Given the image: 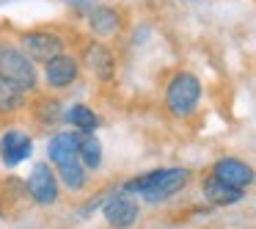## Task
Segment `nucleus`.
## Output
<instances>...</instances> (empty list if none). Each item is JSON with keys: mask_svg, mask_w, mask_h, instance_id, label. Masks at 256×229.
Wrapping results in <instances>:
<instances>
[{"mask_svg": "<svg viewBox=\"0 0 256 229\" xmlns=\"http://www.w3.org/2000/svg\"><path fill=\"white\" fill-rule=\"evenodd\" d=\"M25 47H28V53L34 58H42V61H52V58H58V56H64V42H61V36H56V34H44V31H36V34H28L25 36Z\"/></svg>", "mask_w": 256, "mask_h": 229, "instance_id": "nucleus-8", "label": "nucleus"}, {"mask_svg": "<svg viewBox=\"0 0 256 229\" xmlns=\"http://www.w3.org/2000/svg\"><path fill=\"white\" fill-rule=\"evenodd\" d=\"M204 196H206V201H212V204L226 207V204H237V201L242 199V190L232 188V185H226V182H220V179L212 174V177L204 179Z\"/></svg>", "mask_w": 256, "mask_h": 229, "instance_id": "nucleus-11", "label": "nucleus"}, {"mask_svg": "<svg viewBox=\"0 0 256 229\" xmlns=\"http://www.w3.org/2000/svg\"><path fill=\"white\" fill-rule=\"evenodd\" d=\"M66 119L69 124H72V127H78L80 133H94L96 130V124H100V119H96V113L91 111L88 105H72L66 111Z\"/></svg>", "mask_w": 256, "mask_h": 229, "instance_id": "nucleus-13", "label": "nucleus"}, {"mask_svg": "<svg viewBox=\"0 0 256 229\" xmlns=\"http://www.w3.org/2000/svg\"><path fill=\"white\" fill-rule=\"evenodd\" d=\"M188 185V171L184 168H157V171H146L140 177L130 179L124 185L127 193H138L146 201H166L168 196L179 193Z\"/></svg>", "mask_w": 256, "mask_h": 229, "instance_id": "nucleus-2", "label": "nucleus"}, {"mask_svg": "<svg viewBox=\"0 0 256 229\" xmlns=\"http://www.w3.org/2000/svg\"><path fill=\"white\" fill-rule=\"evenodd\" d=\"M34 152V141L22 133V130H8L0 138V160L6 166H20L22 160H28Z\"/></svg>", "mask_w": 256, "mask_h": 229, "instance_id": "nucleus-6", "label": "nucleus"}, {"mask_svg": "<svg viewBox=\"0 0 256 229\" xmlns=\"http://www.w3.org/2000/svg\"><path fill=\"white\" fill-rule=\"evenodd\" d=\"M0 215H3V210H0Z\"/></svg>", "mask_w": 256, "mask_h": 229, "instance_id": "nucleus-17", "label": "nucleus"}, {"mask_svg": "<svg viewBox=\"0 0 256 229\" xmlns=\"http://www.w3.org/2000/svg\"><path fill=\"white\" fill-rule=\"evenodd\" d=\"M212 174H215L220 182L232 185V188H240V190L254 182V168H250L248 163L237 160V157H223V160H218L215 168H212Z\"/></svg>", "mask_w": 256, "mask_h": 229, "instance_id": "nucleus-7", "label": "nucleus"}, {"mask_svg": "<svg viewBox=\"0 0 256 229\" xmlns=\"http://www.w3.org/2000/svg\"><path fill=\"white\" fill-rule=\"evenodd\" d=\"M0 78L17 83L22 91L36 86V69L25 53H20L12 45H0Z\"/></svg>", "mask_w": 256, "mask_h": 229, "instance_id": "nucleus-4", "label": "nucleus"}, {"mask_svg": "<svg viewBox=\"0 0 256 229\" xmlns=\"http://www.w3.org/2000/svg\"><path fill=\"white\" fill-rule=\"evenodd\" d=\"M105 218L110 226L116 229H127L135 223V218H138V204H135L132 199H127V196H110V199L105 201Z\"/></svg>", "mask_w": 256, "mask_h": 229, "instance_id": "nucleus-9", "label": "nucleus"}, {"mask_svg": "<svg viewBox=\"0 0 256 229\" xmlns=\"http://www.w3.org/2000/svg\"><path fill=\"white\" fill-rule=\"evenodd\" d=\"M50 160L58 166V174H61L64 185L72 190H80L86 185V168L83 160H80V135L78 133H58L52 135L50 146Z\"/></svg>", "mask_w": 256, "mask_h": 229, "instance_id": "nucleus-1", "label": "nucleus"}, {"mask_svg": "<svg viewBox=\"0 0 256 229\" xmlns=\"http://www.w3.org/2000/svg\"><path fill=\"white\" fill-rule=\"evenodd\" d=\"M22 97H25V91L20 89L17 83H12V80H6V78H0V113L17 111V108L22 105Z\"/></svg>", "mask_w": 256, "mask_h": 229, "instance_id": "nucleus-15", "label": "nucleus"}, {"mask_svg": "<svg viewBox=\"0 0 256 229\" xmlns=\"http://www.w3.org/2000/svg\"><path fill=\"white\" fill-rule=\"evenodd\" d=\"M28 193H30V199L39 201V204H56V199H58V179H56V174L50 171V166L39 163V166L30 171Z\"/></svg>", "mask_w": 256, "mask_h": 229, "instance_id": "nucleus-5", "label": "nucleus"}, {"mask_svg": "<svg viewBox=\"0 0 256 229\" xmlns=\"http://www.w3.org/2000/svg\"><path fill=\"white\" fill-rule=\"evenodd\" d=\"M88 64H91V69H94L102 80L113 75V56L108 53L105 45H94V47H91V50H88Z\"/></svg>", "mask_w": 256, "mask_h": 229, "instance_id": "nucleus-16", "label": "nucleus"}, {"mask_svg": "<svg viewBox=\"0 0 256 229\" xmlns=\"http://www.w3.org/2000/svg\"><path fill=\"white\" fill-rule=\"evenodd\" d=\"M118 14L113 12V9H108V6H100V9H94L91 12V17H88V25H91V31H94L96 36H113L118 31Z\"/></svg>", "mask_w": 256, "mask_h": 229, "instance_id": "nucleus-12", "label": "nucleus"}, {"mask_svg": "<svg viewBox=\"0 0 256 229\" xmlns=\"http://www.w3.org/2000/svg\"><path fill=\"white\" fill-rule=\"evenodd\" d=\"M44 75H47V83L50 86L64 89V86L74 83V78H78V61L72 56H58L44 64Z\"/></svg>", "mask_w": 256, "mask_h": 229, "instance_id": "nucleus-10", "label": "nucleus"}, {"mask_svg": "<svg viewBox=\"0 0 256 229\" xmlns=\"http://www.w3.org/2000/svg\"><path fill=\"white\" fill-rule=\"evenodd\" d=\"M198 97H201V83L196 75L190 72H179L171 78L166 91V105L174 116H188L193 113V108L198 105Z\"/></svg>", "mask_w": 256, "mask_h": 229, "instance_id": "nucleus-3", "label": "nucleus"}, {"mask_svg": "<svg viewBox=\"0 0 256 229\" xmlns=\"http://www.w3.org/2000/svg\"><path fill=\"white\" fill-rule=\"evenodd\" d=\"M80 160L83 168H96L102 163V146L94 133H80Z\"/></svg>", "mask_w": 256, "mask_h": 229, "instance_id": "nucleus-14", "label": "nucleus"}]
</instances>
